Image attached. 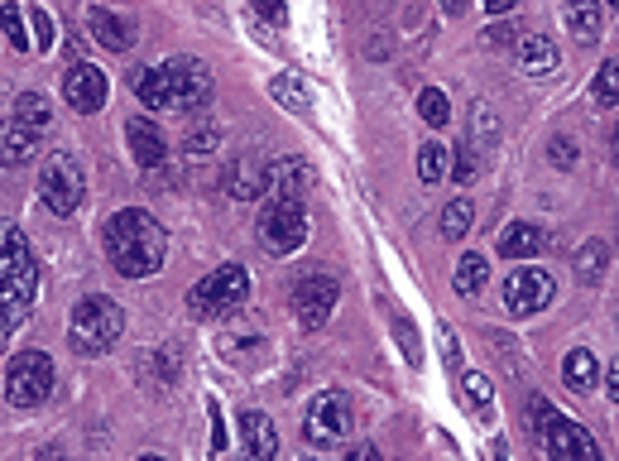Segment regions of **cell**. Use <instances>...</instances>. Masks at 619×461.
<instances>
[{
	"mask_svg": "<svg viewBox=\"0 0 619 461\" xmlns=\"http://www.w3.org/2000/svg\"><path fill=\"white\" fill-rule=\"evenodd\" d=\"M92 39L111 53H125L135 49V20H125V14H115L106 6H92Z\"/></svg>",
	"mask_w": 619,
	"mask_h": 461,
	"instance_id": "e0dca14e",
	"label": "cell"
},
{
	"mask_svg": "<svg viewBox=\"0 0 619 461\" xmlns=\"http://www.w3.org/2000/svg\"><path fill=\"white\" fill-rule=\"evenodd\" d=\"M615 164H619V130H615Z\"/></svg>",
	"mask_w": 619,
	"mask_h": 461,
	"instance_id": "681fc988",
	"label": "cell"
},
{
	"mask_svg": "<svg viewBox=\"0 0 619 461\" xmlns=\"http://www.w3.org/2000/svg\"><path fill=\"white\" fill-rule=\"evenodd\" d=\"M518 34H524V29H518V24H495V29H489V34H485V43H499V49H504V43H514Z\"/></svg>",
	"mask_w": 619,
	"mask_h": 461,
	"instance_id": "60d3db41",
	"label": "cell"
},
{
	"mask_svg": "<svg viewBox=\"0 0 619 461\" xmlns=\"http://www.w3.org/2000/svg\"><path fill=\"white\" fill-rule=\"evenodd\" d=\"M547 154H553V164H557V168H571V164H576V144H571V140H561V135H557L553 144H547Z\"/></svg>",
	"mask_w": 619,
	"mask_h": 461,
	"instance_id": "f35d334b",
	"label": "cell"
},
{
	"mask_svg": "<svg viewBox=\"0 0 619 461\" xmlns=\"http://www.w3.org/2000/svg\"><path fill=\"white\" fill-rule=\"evenodd\" d=\"M495 250H499L504 259H533V255H543V250H547V230H543V226H533V222H514V226H504V230H499Z\"/></svg>",
	"mask_w": 619,
	"mask_h": 461,
	"instance_id": "ac0fdd59",
	"label": "cell"
},
{
	"mask_svg": "<svg viewBox=\"0 0 619 461\" xmlns=\"http://www.w3.org/2000/svg\"><path fill=\"white\" fill-rule=\"evenodd\" d=\"M417 115H423L427 125H446L452 121V106H446V96L437 86H423V96H417Z\"/></svg>",
	"mask_w": 619,
	"mask_h": 461,
	"instance_id": "d6a6232c",
	"label": "cell"
},
{
	"mask_svg": "<svg viewBox=\"0 0 619 461\" xmlns=\"http://www.w3.org/2000/svg\"><path fill=\"white\" fill-rule=\"evenodd\" d=\"M269 96L279 101V106H288V111H308L312 106V92L302 86L298 72H274V78H269Z\"/></svg>",
	"mask_w": 619,
	"mask_h": 461,
	"instance_id": "cb8c5ba5",
	"label": "cell"
},
{
	"mask_svg": "<svg viewBox=\"0 0 619 461\" xmlns=\"http://www.w3.org/2000/svg\"><path fill=\"white\" fill-rule=\"evenodd\" d=\"M29 34H34V49H53V34H58L53 14L39 10V6H29Z\"/></svg>",
	"mask_w": 619,
	"mask_h": 461,
	"instance_id": "d590c367",
	"label": "cell"
},
{
	"mask_svg": "<svg viewBox=\"0 0 619 461\" xmlns=\"http://www.w3.org/2000/svg\"><path fill=\"white\" fill-rule=\"evenodd\" d=\"M475 130H481V140H495V115H489L485 101L475 106Z\"/></svg>",
	"mask_w": 619,
	"mask_h": 461,
	"instance_id": "b9f144b4",
	"label": "cell"
},
{
	"mask_svg": "<svg viewBox=\"0 0 619 461\" xmlns=\"http://www.w3.org/2000/svg\"><path fill=\"white\" fill-rule=\"evenodd\" d=\"M140 461H164V457H140Z\"/></svg>",
	"mask_w": 619,
	"mask_h": 461,
	"instance_id": "f907efd6",
	"label": "cell"
},
{
	"mask_svg": "<svg viewBox=\"0 0 619 461\" xmlns=\"http://www.w3.org/2000/svg\"><path fill=\"white\" fill-rule=\"evenodd\" d=\"M53 395V356L49 351H20L6 370V399L14 409H39Z\"/></svg>",
	"mask_w": 619,
	"mask_h": 461,
	"instance_id": "52a82bcc",
	"label": "cell"
},
{
	"mask_svg": "<svg viewBox=\"0 0 619 461\" xmlns=\"http://www.w3.org/2000/svg\"><path fill=\"white\" fill-rule=\"evenodd\" d=\"M10 327H14V317H10V313H0V346H6V337H10Z\"/></svg>",
	"mask_w": 619,
	"mask_h": 461,
	"instance_id": "c3c4849f",
	"label": "cell"
},
{
	"mask_svg": "<svg viewBox=\"0 0 619 461\" xmlns=\"http://www.w3.org/2000/svg\"><path fill=\"white\" fill-rule=\"evenodd\" d=\"M456 294H481L485 288V255H475V250H466L456 259Z\"/></svg>",
	"mask_w": 619,
	"mask_h": 461,
	"instance_id": "f1b7e54d",
	"label": "cell"
},
{
	"mask_svg": "<svg viewBox=\"0 0 619 461\" xmlns=\"http://www.w3.org/2000/svg\"><path fill=\"white\" fill-rule=\"evenodd\" d=\"M130 82H135V96L144 101V106L173 111V82H168V68H140Z\"/></svg>",
	"mask_w": 619,
	"mask_h": 461,
	"instance_id": "603a6c76",
	"label": "cell"
},
{
	"mask_svg": "<svg viewBox=\"0 0 619 461\" xmlns=\"http://www.w3.org/2000/svg\"><path fill=\"white\" fill-rule=\"evenodd\" d=\"M475 222V207H471V197H456V202H446V212H442V236L446 240H461L471 230Z\"/></svg>",
	"mask_w": 619,
	"mask_h": 461,
	"instance_id": "4dcf8cb0",
	"label": "cell"
},
{
	"mask_svg": "<svg viewBox=\"0 0 619 461\" xmlns=\"http://www.w3.org/2000/svg\"><path fill=\"white\" fill-rule=\"evenodd\" d=\"M518 68L533 72V78H547V72H557V49L547 34H518Z\"/></svg>",
	"mask_w": 619,
	"mask_h": 461,
	"instance_id": "ffe728a7",
	"label": "cell"
},
{
	"mask_svg": "<svg viewBox=\"0 0 619 461\" xmlns=\"http://www.w3.org/2000/svg\"><path fill=\"white\" fill-rule=\"evenodd\" d=\"M39 130H29L24 121H14V115H6V125H0V164H24L29 154L39 150Z\"/></svg>",
	"mask_w": 619,
	"mask_h": 461,
	"instance_id": "d6986e66",
	"label": "cell"
},
{
	"mask_svg": "<svg viewBox=\"0 0 619 461\" xmlns=\"http://www.w3.org/2000/svg\"><path fill=\"white\" fill-rule=\"evenodd\" d=\"M82 193H86L82 164L68 150H58V154L43 158V168H39V197H43V207H49L53 216H72V212H78L82 207Z\"/></svg>",
	"mask_w": 619,
	"mask_h": 461,
	"instance_id": "8992f818",
	"label": "cell"
},
{
	"mask_svg": "<svg viewBox=\"0 0 619 461\" xmlns=\"http://www.w3.org/2000/svg\"><path fill=\"white\" fill-rule=\"evenodd\" d=\"M39 294V259L24 245L20 226L0 222V313H10L20 322V313Z\"/></svg>",
	"mask_w": 619,
	"mask_h": 461,
	"instance_id": "7a4b0ae2",
	"label": "cell"
},
{
	"mask_svg": "<svg viewBox=\"0 0 619 461\" xmlns=\"http://www.w3.org/2000/svg\"><path fill=\"white\" fill-rule=\"evenodd\" d=\"M553 403H547V399H538V395H533L528 399V423H533V432H543V423H553Z\"/></svg>",
	"mask_w": 619,
	"mask_h": 461,
	"instance_id": "74e56055",
	"label": "cell"
},
{
	"mask_svg": "<svg viewBox=\"0 0 619 461\" xmlns=\"http://www.w3.org/2000/svg\"><path fill=\"white\" fill-rule=\"evenodd\" d=\"M341 298V284L331 279V274H302V279L293 284V317L298 327H322L331 308H337Z\"/></svg>",
	"mask_w": 619,
	"mask_h": 461,
	"instance_id": "30bf717a",
	"label": "cell"
},
{
	"mask_svg": "<svg viewBox=\"0 0 619 461\" xmlns=\"http://www.w3.org/2000/svg\"><path fill=\"white\" fill-rule=\"evenodd\" d=\"M207 413H212V428H216V432H212V452H226V428H221V403H216V399H212V403H207Z\"/></svg>",
	"mask_w": 619,
	"mask_h": 461,
	"instance_id": "ab89813d",
	"label": "cell"
},
{
	"mask_svg": "<svg viewBox=\"0 0 619 461\" xmlns=\"http://www.w3.org/2000/svg\"><path fill=\"white\" fill-rule=\"evenodd\" d=\"M245 298H250V269L245 265H221L202 284L187 288V308L197 317H226V313H236Z\"/></svg>",
	"mask_w": 619,
	"mask_h": 461,
	"instance_id": "5b68a950",
	"label": "cell"
},
{
	"mask_svg": "<svg viewBox=\"0 0 619 461\" xmlns=\"http://www.w3.org/2000/svg\"><path fill=\"white\" fill-rule=\"evenodd\" d=\"M255 236L269 255H293L302 240H308V207L302 197H283L274 193L265 207H259V222H255Z\"/></svg>",
	"mask_w": 619,
	"mask_h": 461,
	"instance_id": "277c9868",
	"label": "cell"
},
{
	"mask_svg": "<svg viewBox=\"0 0 619 461\" xmlns=\"http://www.w3.org/2000/svg\"><path fill=\"white\" fill-rule=\"evenodd\" d=\"M543 442H547V461H605L596 438L576 418H553L543 428Z\"/></svg>",
	"mask_w": 619,
	"mask_h": 461,
	"instance_id": "4fadbf2b",
	"label": "cell"
},
{
	"mask_svg": "<svg viewBox=\"0 0 619 461\" xmlns=\"http://www.w3.org/2000/svg\"><path fill=\"white\" fill-rule=\"evenodd\" d=\"M125 140H130V154H135L140 168H158L168 158V140H164V130H158V121H149V115L125 121Z\"/></svg>",
	"mask_w": 619,
	"mask_h": 461,
	"instance_id": "9a60e30c",
	"label": "cell"
},
{
	"mask_svg": "<svg viewBox=\"0 0 619 461\" xmlns=\"http://www.w3.org/2000/svg\"><path fill=\"white\" fill-rule=\"evenodd\" d=\"M269 193H283V197H302V193H312V168L302 164L298 154H288V158H274Z\"/></svg>",
	"mask_w": 619,
	"mask_h": 461,
	"instance_id": "44dd1931",
	"label": "cell"
},
{
	"mask_svg": "<svg viewBox=\"0 0 619 461\" xmlns=\"http://www.w3.org/2000/svg\"><path fill=\"white\" fill-rule=\"evenodd\" d=\"M0 29L14 53H34V34H29V10L24 6H0Z\"/></svg>",
	"mask_w": 619,
	"mask_h": 461,
	"instance_id": "d4e9b609",
	"label": "cell"
},
{
	"mask_svg": "<svg viewBox=\"0 0 619 461\" xmlns=\"http://www.w3.org/2000/svg\"><path fill=\"white\" fill-rule=\"evenodd\" d=\"M168 68V82H173V111H197L207 106L212 96V68L202 58H173Z\"/></svg>",
	"mask_w": 619,
	"mask_h": 461,
	"instance_id": "7c38bea8",
	"label": "cell"
},
{
	"mask_svg": "<svg viewBox=\"0 0 619 461\" xmlns=\"http://www.w3.org/2000/svg\"><path fill=\"white\" fill-rule=\"evenodd\" d=\"M34 461H72V457L63 452V447H39V452H34Z\"/></svg>",
	"mask_w": 619,
	"mask_h": 461,
	"instance_id": "bcb514c9",
	"label": "cell"
},
{
	"mask_svg": "<svg viewBox=\"0 0 619 461\" xmlns=\"http://www.w3.org/2000/svg\"><path fill=\"white\" fill-rule=\"evenodd\" d=\"M452 178H456L461 187H466V183L475 178V154L466 150V144H461V150H456V164H452Z\"/></svg>",
	"mask_w": 619,
	"mask_h": 461,
	"instance_id": "8d00e7d4",
	"label": "cell"
},
{
	"mask_svg": "<svg viewBox=\"0 0 619 461\" xmlns=\"http://www.w3.org/2000/svg\"><path fill=\"white\" fill-rule=\"evenodd\" d=\"M240 438H245V461H274L279 452V432H274V418L269 413H240Z\"/></svg>",
	"mask_w": 619,
	"mask_h": 461,
	"instance_id": "2e32d148",
	"label": "cell"
},
{
	"mask_svg": "<svg viewBox=\"0 0 619 461\" xmlns=\"http://www.w3.org/2000/svg\"><path fill=\"white\" fill-rule=\"evenodd\" d=\"M485 10L499 20V14H509V10H514V0H485Z\"/></svg>",
	"mask_w": 619,
	"mask_h": 461,
	"instance_id": "7dc6e473",
	"label": "cell"
},
{
	"mask_svg": "<svg viewBox=\"0 0 619 461\" xmlns=\"http://www.w3.org/2000/svg\"><path fill=\"white\" fill-rule=\"evenodd\" d=\"M605 395H610V399L619 403V356L610 360V366H605Z\"/></svg>",
	"mask_w": 619,
	"mask_h": 461,
	"instance_id": "7bdbcfd3",
	"label": "cell"
},
{
	"mask_svg": "<svg viewBox=\"0 0 619 461\" xmlns=\"http://www.w3.org/2000/svg\"><path fill=\"white\" fill-rule=\"evenodd\" d=\"M355 428V409L351 399L341 395V389H322V395H312L308 403V423H302V432H308L312 447H337L351 438Z\"/></svg>",
	"mask_w": 619,
	"mask_h": 461,
	"instance_id": "ba28073f",
	"label": "cell"
},
{
	"mask_svg": "<svg viewBox=\"0 0 619 461\" xmlns=\"http://www.w3.org/2000/svg\"><path fill=\"white\" fill-rule=\"evenodd\" d=\"M590 96H596V106H619V58H610V63L596 68Z\"/></svg>",
	"mask_w": 619,
	"mask_h": 461,
	"instance_id": "f546056e",
	"label": "cell"
},
{
	"mask_svg": "<svg viewBox=\"0 0 619 461\" xmlns=\"http://www.w3.org/2000/svg\"><path fill=\"white\" fill-rule=\"evenodd\" d=\"M101 240H106L111 269L125 274V279H149V274H158L168 259V230L140 207L115 212L111 222L101 226Z\"/></svg>",
	"mask_w": 619,
	"mask_h": 461,
	"instance_id": "6da1fadb",
	"label": "cell"
},
{
	"mask_svg": "<svg viewBox=\"0 0 619 461\" xmlns=\"http://www.w3.org/2000/svg\"><path fill=\"white\" fill-rule=\"evenodd\" d=\"M553 294H557L553 274L538 269V265H524V269H514L509 279H504V313L509 317H533V313H543L547 303H553Z\"/></svg>",
	"mask_w": 619,
	"mask_h": 461,
	"instance_id": "9c48e42d",
	"label": "cell"
},
{
	"mask_svg": "<svg viewBox=\"0 0 619 461\" xmlns=\"http://www.w3.org/2000/svg\"><path fill=\"white\" fill-rule=\"evenodd\" d=\"M106 92H111L106 72H101L96 63H86V58H78V63L63 72V101L78 115H96L101 106H106Z\"/></svg>",
	"mask_w": 619,
	"mask_h": 461,
	"instance_id": "8fae6325",
	"label": "cell"
},
{
	"mask_svg": "<svg viewBox=\"0 0 619 461\" xmlns=\"http://www.w3.org/2000/svg\"><path fill=\"white\" fill-rule=\"evenodd\" d=\"M269 178H274V158H265V154H245V158H236V164L226 168V178H221V187L236 202H245V197H265L269 193Z\"/></svg>",
	"mask_w": 619,
	"mask_h": 461,
	"instance_id": "5bb4252c",
	"label": "cell"
},
{
	"mask_svg": "<svg viewBox=\"0 0 619 461\" xmlns=\"http://www.w3.org/2000/svg\"><path fill=\"white\" fill-rule=\"evenodd\" d=\"M461 403H471L475 418H495V389H489L485 375H461Z\"/></svg>",
	"mask_w": 619,
	"mask_h": 461,
	"instance_id": "484cf974",
	"label": "cell"
},
{
	"mask_svg": "<svg viewBox=\"0 0 619 461\" xmlns=\"http://www.w3.org/2000/svg\"><path fill=\"white\" fill-rule=\"evenodd\" d=\"M121 331H125V313L115 308L106 294H86L68 317V341L78 346L82 356L111 351V346L121 341Z\"/></svg>",
	"mask_w": 619,
	"mask_h": 461,
	"instance_id": "3957f363",
	"label": "cell"
},
{
	"mask_svg": "<svg viewBox=\"0 0 619 461\" xmlns=\"http://www.w3.org/2000/svg\"><path fill=\"white\" fill-rule=\"evenodd\" d=\"M345 461H384V457H380V447L360 442V447H351V457H345Z\"/></svg>",
	"mask_w": 619,
	"mask_h": 461,
	"instance_id": "f6af8a7d",
	"label": "cell"
},
{
	"mask_svg": "<svg viewBox=\"0 0 619 461\" xmlns=\"http://www.w3.org/2000/svg\"><path fill=\"white\" fill-rule=\"evenodd\" d=\"M216 140H221V130H216L212 121H202V130L193 125V130H187V140H183V150L187 154H193V158H207L212 150H216Z\"/></svg>",
	"mask_w": 619,
	"mask_h": 461,
	"instance_id": "836d02e7",
	"label": "cell"
},
{
	"mask_svg": "<svg viewBox=\"0 0 619 461\" xmlns=\"http://www.w3.org/2000/svg\"><path fill=\"white\" fill-rule=\"evenodd\" d=\"M255 14H259V20H269V24H283L288 20V10L283 6H269V0H265V6H255Z\"/></svg>",
	"mask_w": 619,
	"mask_h": 461,
	"instance_id": "ee69618b",
	"label": "cell"
},
{
	"mask_svg": "<svg viewBox=\"0 0 619 461\" xmlns=\"http://www.w3.org/2000/svg\"><path fill=\"white\" fill-rule=\"evenodd\" d=\"M576 274H581L586 284H600V274H605V245L600 240H586L581 250H576Z\"/></svg>",
	"mask_w": 619,
	"mask_h": 461,
	"instance_id": "1f68e13d",
	"label": "cell"
},
{
	"mask_svg": "<svg viewBox=\"0 0 619 461\" xmlns=\"http://www.w3.org/2000/svg\"><path fill=\"white\" fill-rule=\"evenodd\" d=\"M600 380V366H596V351H586V346H576L561 360V385L571 389V395H586V389H596Z\"/></svg>",
	"mask_w": 619,
	"mask_h": 461,
	"instance_id": "7402d4cb",
	"label": "cell"
},
{
	"mask_svg": "<svg viewBox=\"0 0 619 461\" xmlns=\"http://www.w3.org/2000/svg\"><path fill=\"white\" fill-rule=\"evenodd\" d=\"M600 24H605V10L600 6H567V29L581 43H596L600 39Z\"/></svg>",
	"mask_w": 619,
	"mask_h": 461,
	"instance_id": "83f0119b",
	"label": "cell"
},
{
	"mask_svg": "<svg viewBox=\"0 0 619 461\" xmlns=\"http://www.w3.org/2000/svg\"><path fill=\"white\" fill-rule=\"evenodd\" d=\"M417 173H423V183L442 178V173H446V150H442V144H423V150H417Z\"/></svg>",
	"mask_w": 619,
	"mask_h": 461,
	"instance_id": "e575fe53",
	"label": "cell"
},
{
	"mask_svg": "<svg viewBox=\"0 0 619 461\" xmlns=\"http://www.w3.org/2000/svg\"><path fill=\"white\" fill-rule=\"evenodd\" d=\"M10 115H14V121H24L29 130H39V135H43V130H49V121H53L49 101H43L39 92H20V96H14V106H10Z\"/></svg>",
	"mask_w": 619,
	"mask_h": 461,
	"instance_id": "4316f807",
	"label": "cell"
}]
</instances>
